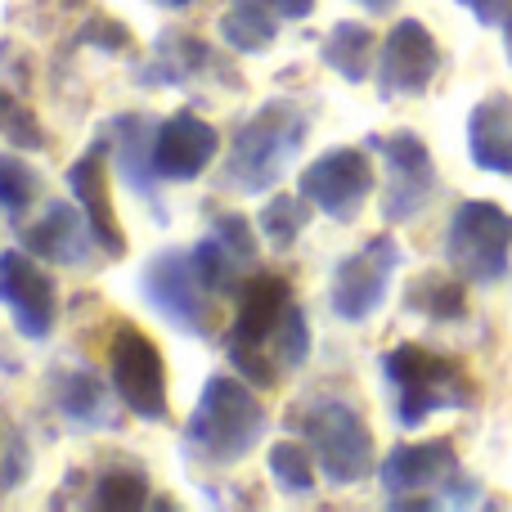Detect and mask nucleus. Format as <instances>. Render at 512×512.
<instances>
[{"mask_svg": "<svg viewBox=\"0 0 512 512\" xmlns=\"http://www.w3.org/2000/svg\"><path fill=\"white\" fill-rule=\"evenodd\" d=\"M382 378L391 382L396 396V423L418 427L436 409H468L477 400L468 369L450 355H436L418 342H400L382 355Z\"/></svg>", "mask_w": 512, "mask_h": 512, "instance_id": "f257e3e1", "label": "nucleus"}, {"mask_svg": "<svg viewBox=\"0 0 512 512\" xmlns=\"http://www.w3.org/2000/svg\"><path fill=\"white\" fill-rule=\"evenodd\" d=\"M261 436H265V405L256 400V391L225 378V373L207 378L185 427L189 450H198V459L207 463H239L256 450Z\"/></svg>", "mask_w": 512, "mask_h": 512, "instance_id": "f03ea898", "label": "nucleus"}, {"mask_svg": "<svg viewBox=\"0 0 512 512\" xmlns=\"http://www.w3.org/2000/svg\"><path fill=\"white\" fill-rule=\"evenodd\" d=\"M306 126V113L292 99H270L265 108H256L234 131L230 162H225L230 185H239L243 194H265L270 185H279V176L306 144Z\"/></svg>", "mask_w": 512, "mask_h": 512, "instance_id": "7ed1b4c3", "label": "nucleus"}, {"mask_svg": "<svg viewBox=\"0 0 512 512\" xmlns=\"http://www.w3.org/2000/svg\"><path fill=\"white\" fill-rule=\"evenodd\" d=\"M382 490L391 508H441V504H477V490L459 472V454L450 441L396 445L382 459Z\"/></svg>", "mask_w": 512, "mask_h": 512, "instance_id": "20e7f679", "label": "nucleus"}, {"mask_svg": "<svg viewBox=\"0 0 512 512\" xmlns=\"http://www.w3.org/2000/svg\"><path fill=\"white\" fill-rule=\"evenodd\" d=\"M292 310V288L279 274H256L239 297V315H234L230 333V360L243 373V382L256 387H274L279 382V355H274V333L283 328Z\"/></svg>", "mask_w": 512, "mask_h": 512, "instance_id": "39448f33", "label": "nucleus"}, {"mask_svg": "<svg viewBox=\"0 0 512 512\" xmlns=\"http://www.w3.org/2000/svg\"><path fill=\"white\" fill-rule=\"evenodd\" d=\"M445 261L468 283H499L512 261V216L490 198L459 203L445 234Z\"/></svg>", "mask_w": 512, "mask_h": 512, "instance_id": "423d86ee", "label": "nucleus"}, {"mask_svg": "<svg viewBox=\"0 0 512 512\" xmlns=\"http://www.w3.org/2000/svg\"><path fill=\"white\" fill-rule=\"evenodd\" d=\"M310 450L333 486H355L373 472V432L346 400H319L301 418Z\"/></svg>", "mask_w": 512, "mask_h": 512, "instance_id": "0eeeda50", "label": "nucleus"}, {"mask_svg": "<svg viewBox=\"0 0 512 512\" xmlns=\"http://www.w3.org/2000/svg\"><path fill=\"white\" fill-rule=\"evenodd\" d=\"M207 283L198 279L194 252H158L153 261H144L140 270V292L171 328L189 337L212 333V306H207Z\"/></svg>", "mask_w": 512, "mask_h": 512, "instance_id": "6e6552de", "label": "nucleus"}, {"mask_svg": "<svg viewBox=\"0 0 512 512\" xmlns=\"http://www.w3.org/2000/svg\"><path fill=\"white\" fill-rule=\"evenodd\" d=\"M373 194V162L364 149H328L301 171V198L328 221L351 225Z\"/></svg>", "mask_w": 512, "mask_h": 512, "instance_id": "1a4fd4ad", "label": "nucleus"}, {"mask_svg": "<svg viewBox=\"0 0 512 512\" xmlns=\"http://www.w3.org/2000/svg\"><path fill=\"white\" fill-rule=\"evenodd\" d=\"M108 369H113V387L126 400L135 418H167V364L162 351L153 346L149 333L122 324L113 337V351H108Z\"/></svg>", "mask_w": 512, "mask_h": 512, "instance_id": "9d476101", "label": "nucleus"}, {"mask_svg": "<svg viewBox=\"0 0 512 512\" xmlns=\"http://www.w3.org/2000/svg\"><path fill=\"white\" fill-rule=\"evenodd\" d=\"M373 149L387 158V194H382L387 225L414 221L427 207V198L436 194V167H432L427 144L414 131H396V135H378Z\"/></svg>", "mask_w": 512, "mask_h": 512, "instance_id": "9b49d317", "label": "nucleus"}, {"mask_svg": "<svg viewBox=\"0 0 512 512\" xmlns=\"http://www.w3.org/2000/svg\"><path fill=\"white\" fill-rule=\"evenodd\" d=\"M400 265V248L391 234L369 239L360 252H351L333 274V310L346 324H364L373 310L387 301L391 274Z\"/></svg>", "mask_w": 512, "mask_h": 512, "instance_id": "f8f14e48", "label": "nucleus"}, {"mask_svg": "<svg viewBox=\"0 0 512 512\" xmlns=\"http://www.w3.org/2000/svg\"><path fill=\"white\" fill-rule=\"evenodd\" d=\"M441 72V45L427 32V23L418 18H400L382 41V59H378V90L382 99H414Z\"/></svg>", "mask_w": 512, "mask_h": 512, "instance_id": "ddd939ff", "label": "nucleus"}, {"mask_svg": "<svg viewBox=\"0 0 512 512\" xmlns=\"http://www.w3.org/2000/svg\"><path fill=\"white\" fill-rule=\"evenodd\" d=\"M0 301L14 310V328L32 342L50 337L59 315V292L54 279L27 252H0Z\"/></svg>", "mask_w": 512, "mask_h": 512, "instance_id": "4468645a", "label": "nucleus"}, {"mask_svg": "<svg viewBox=\"0 0 512 512\" xmlns=\"http://www.w3.org/2000/svg\"><path fill=\"white\" fill-rule=\"evenodd\" d=\"M216 149H221L216 126L185 108V113H171L167 122L153 131V171H158V180L185 185V180H198L212 167Z\"/></svg>", "mask_w": 512, "mask_h": 512, "instance_id": "2eb2a0df", "label": "nucleus"}, {"mask_svg": "<svg viewBox=\"0 0 512 512\" xmlns=\"http://www.w3.org/2000/svg\"><path fill=\"white\" fill-rule=\"evenodd\" d=\"M68 189L77 198V207L86 212L90 221V234L95 243L104 248V256L122 261L126 256V234H122V221L113 212V194H108V167H104V149H90L86 158H77L68 167Z\"/></svg>", "mask_w": 512, "mask_h": 512, "instance_id": "dca6fc26", "label": "nucleus"}, {"mask_svg": "<svg viewBox=\"0 0 512 512\" xmlns=\"http://www.w3.org/2000/svg\"><path fill=\"white\" fill-rule=\"evenodd\" d=\"M468 153L481 171L512 176V99L486 95L468 117Z\"/></svg>", "mask_w": 512, "mask_h": 512, "instance_id": "f3484780", "label": "nucleus"}, {"mask_svg": "<svg viewBox=\"0 0 512 512\" xmlns=\"http://www.w3.org/2000/svg\"><path fill=\"white\" fill-rule=\"evenodd\" d=\"M81 207H68V203H54L50 212L41 216V221L27 230V252L32 256H45V261L54 265H81L90 252V243H95V234H90V221H81Z\"/></svg>", "mask_w": 512, "mask_h": 512, "instance_id": "a211bd4d", "label": "nucleus"}, {"mask_svg": "<svg viewBox=\"0 0 512 512\" xmlns=\"http://www.w3.org/2000/svg\"><path fill=\"white\" fill-rule=\"evenodd\" d=\"M319 54H324V63L337 72V77L364 81V77H369V63H373V32L364 23H351V18H342V23H337L333 32L324 36Z\"/></svg>", "mask_w": 512, "mask_h": 512, "instance_id": "6ab92c4d", "label": "nucleus"}, {"mask_svg": "<svg viewBox=\"0 0 512 512\" xmlns=\"http://www.w3.org/2000/svg\"><path fill=\"white\" fill-rule=\"evenodd\" d=\"M274 9L265 5V0H234L230 9H225L221 18V36L230 41V50L239 54H261L265 45L274 41V32H279V23H274Z\"/></svg>", "mask_w": 512, "mask_h": 512, "instance_id": "aec40b11", "label": "nucleus"}, {"mask_svg": "<svg viewBox=\"0 0 512 512\" xmlns=\"http://www.w3.org/2000/svg\"><path fill=\"white\" fill-rule=\"evenodd\" d=\"M113 144H117V167H122L126 185L140 189L144 198H153V140L144 135V117H117V131H113Z\"/></svg>", "mask_w": 512, "mask_h": 512, "instance_id": "412c9836", "label": "nucleus"}, {"mask_svg": "<svg viewBox=\"0 0 512 512\" xmlns=\"http://www.w3.org/2000/svg\"><path fill=\"white\" fill-rule=\"evenodd\" d=\"M59 414L72 418L81 427H95V423H113L108 418V396H104V382L95 373H63L59 378Z\"/></svg>", "mask_w": 512, "mask_h": 512, "instance_id": "4be33fe9", "label": "nucleus"}, {"mask_svg": "<svg viewBox=\"0 0 512 512\" xmlns=\"http://www.w3.org/2000/svg\"><path fill=\"white\" fill-rule=\"evenodd\" d=\"M90 504L104 508V512H135V508L149 504V481H144V472H135V468H113L95 481Z\"/></svg>", "mask_w": 512, "mask_h": 512, "instance_id": "5701e85b", "label": "nucleus"}, {"mask_svg": "<svg viewBox=\"0 0 512 512\" xmlns=\"http://www.w3.org/2000/svg\"><path fill=\"white\" fill-rule=\"evenodd\" d=\"M409 306H414L418 315H432V319H463V310H468V297H463V283L459 279L427 274V279L414 283V292H409Z\"/></svg>", "mask_w": 512, "mask_h": 512, "instance_id": "b1692460", "label": "nucleus"}, {"mask_svg": "<svg viewBox=\"0 0 512 512\" xmlns=\"http://www.w3.org/2000/svg\"><path fill=\"white\" fill-rule=\"evenodd\" d=\"M306 221H310V203L306 198H288V194L265 203V212H261V230L274 252H288L297 243V234L306 230Z\"/></svg>", "mask_w": 512, "mask_h": 512, "instance_id": "393cba45", "label": "nucleus"}, {"mask_svg": "<svg viewBox=\"0 0 512 512\" xmlns=\"http://www.w3.org/2000/svg\"><path fill=\"white\" fill-rule=\"evenodd\" d=\"M270 477L279 481V490H288V495H310V490H315V459H310L301 445L279 441V445H270Z\"/></svg>", "mask_w": 512, "mask_h": 512, "instance_id": "a878e982", "label": "nucleus"}, {"mask_svg": "<svg viewBox=\"0 0 512 512\" xmlns=\"http://www.w3.org/2000/svg\"><path fill=\"white\" fill-rule=\"evenodd\" d=\"M194 265H198V279L207 283V292H234L239 270H243V261L225 248L216 234H207V239L194 248Z\"/></svg>", "mask_w": 512, "mask_h": 512, "instance_id": "bb28decb", "label": "nucleus"}, {"mask_svg": "<svg viewBox=\"0 0 512 512\" xmlns=\"http://www.w3.org/2000/svg\"><path fill=\"white\" fill-rule=\"evenodd\" d=\"M32 198H36V176L18 158L0 153V207H5L9 216H18L32 207Z\"/></svg>", "mask_w": 512, "mask_h": 512, "instance_id": "cd10ccee", "label": "nucleus"}, {"mask_svg": "<svg viewBox=\"0 0 512 512\" xmlns=\"http://www.w3.org/2000/svg\"><path fill=\"white\" fill-rule=\"evenodd\" d=\"M212 234L225 243L234 256H239L243 265H252L256 261V239H252V225L243 221V216H216V225H212Z\"/></svg>", "mask_w": 512, "mask_h": 512, "instance_id": "c85d7f7f", "label": "nucleus"}, {"mask_svg": "<svg viewBox=\"0 0 512 512\" xmlns=\"http://www.w3.org/2000/svg\"><path fill=\"white\" fill-rule=\"evenodd\" d=\"M459 5L472 9L477 23H486V27H504L508 14H512V0H459Z\"/></svg>", "mask_w": 512, "mask_h": 512, "instance_id": "c756f323", "label": "nucleus"}, {"mask_svg": "<svg viewBox=\"0 0 512 512\" xmlns=\"http://www.w3.org/2000/svg\"><path fill=\"white\" fill-rule=\"evenodd\" d=\"M86 41H90V45H108V50H122V45H126V32L113 23V18H99V27H90Z\"/></svg>", "mask_w": 512, "mask_h": 512, "instance_id": "7c9ffc66", "label": "nucleus"}, {"mask_svg": "<svg viewBox=\"0 0 512 512\" xmlns=\"http://www.w3.org/2000/svg\"><path fill=\"white\" fill-rule=\"evenodd\" d=\"M279 18H310L315 14V0H265Z\"/></svg>", "mask_w": 512, "mask_h": 512, "instance_id": "2f4dec72", "label": "nucleus"}, {"mask_svg": "<svg viewBox=\"0 0 512 512\" xmlns=\"http://www.w3.org/2000/svg\"><path fill=\"white\" fill-rule=\"evenodd\" d=\"M360 5H364V9H369V14H387V9H391V5H396V0H360Z\"/></svg>", "mask_w": 512, "mask_h": 512, "instance_id": "473e14b6", "label": "nucleus"}, {"mask_svg": "<svg viewBox=\"0 0 512 512\" xmlns=\"http://www.w3.org/2000/svg\"><path fill=\"white\" fill-rule=\"evenodd\" d=\"M9 113H14V99H9V95H5V90H0V126H5V122H9Z\"/></svg>", "mask_w": 512, "mask_h": 512, "instance_id": "72a5a7b5", "label": "nucleus"}, {"mask_svg": "<svg viewBox=\"0 0 512 512\" xmlns=\"http://www.w3.org/2000/svg\"><path fill=\"white\" fill-rule=\"evenodd\" d=\"M504 50H508V63H512V14H508V23H504Z\"/></svg>", "mask_w": 512, "mask_h": 512, "instance_id": "f704fd0d", "label": "nucleus"}, {"mask_svg": "<svg viewBox=\"0 0 512 512\" xmlns=\"http://www.w3.org/2000/svg\"><path fill=\"white\" fill-rule=\"evenodd\" d=\"M162 5H171V9H185V5H194V0H162Z\"/></svg>", "mask_w": 512, "mask_h": 512, "instance_id": "c9c22d12", "label": "nucleus"}]
</instances>
